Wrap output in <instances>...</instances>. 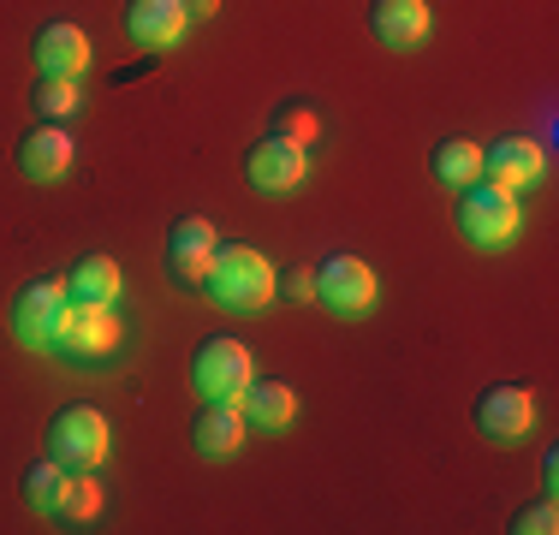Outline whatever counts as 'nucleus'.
<instances>
[{
	"label": "nucleus",
	"mask_w": 559,
	"mask_h": 535,
	"mask_svg": "<svg viewBox=\"0 0 559 535\" xmlns=\"http://www.w3.org/2000/svg\"><path fill=\"white\" fill-rule=\"evenodd\" d=\"M203 292L221 304V310L250 316V310H262V304H274L280 274L257 245H221L215 262H209V274H203Z\"/></svg>",
	"instance_id": "f257e3e1"
},
{
	"label": "nucleus",
	"mask_w": 559,
	"mask_h": 535,
	"mask_svg": "<svg viewBox=\"0 0 559 535\" xmlns=\"http://www.w3.org/2000/svg\"><path fill=\"white\" fill-rule=\"evenodd\" d=\"M459 233L464 245L476 250H506L518 233H524V203H518V191H500V185L476 179L459 191Z\"/></svg>",
	"instance_id": "f03ea898"
},
{
	"label": "nucleus",
	"mask_w": 559,
	"mask_h": 535,
	"mask_svg": "<svg viewBox=\"0 0 559 535\" xmlns=\"http://www.w3.org/2000/svg\"><path fill=\"white\" fill-rule=\"evenodd\" d=\"M119 345H126V321H119L114 304H66L55 357H66V364H108Z\"/></svg>",
	"instance_id": "7ed1b4c3"
},
{
	"label": "nucleus",
	"mask_w": 559,
	"mask_h": 535,
	"mask_svg": "<svg viewBox=\"0 0 559 535\" xmlns=\"http://www.w3.org/2000/svg\"><path fill=\"white\" fill-rule=\"evenodd\" d=\"M114 447V428L96 405H66L55 423H48V452L66 464V471H102Z\"/></svg>",
	"instance_id": "20e7f679"
},
{
	"label": "nucleus",
	"mask_w": 559,
	"mask_h": 535,
	"mask_svg": "<svg viewBox=\"0 0 559 535\" xmlns=\"http://www.w3.org/2000/svg\"><path fill=\"white\" fill-rule=\"evenodd\" d=\"M66 280H31V286L12 298V340L24 345V352H55V333L66 321Z\"/></svg>",
	"instance_id": "39448f33"
},
{
	"label": "nucleus",
	"mask_w": 559,
	"mask_h": 535,
	"mask_svg": "<svg viewBox=\"0 0 559 535\" xmlns=\"http://www.w3.org/2000/svg\"><path fill=\"white\" fill-rule=\"evenodd\" d=\"M257 381V357H250L245 340H203L191 357V387L203 399H238L245 387Z\"/></svg>",
	"instance_id": "423d86ee"
},
{
	"label": "nucleus",
	"mask_w": 559,
	"mask_h": 535,
	"mask_svg": "<svg viewBox=\"0 0 559 535\" xmlns=\"http://www.w3.org/2000/svg\"><path fill=\"white\" fill-rule=\"evenodd\" d=\"M245 179H250V191H262V197H292L310 179V150H298V143H286L280 131H269L262 143H250Z\"/></svg>",
	"instance_id": "0eeeda50"
},
{
	"label": "nucleus",
	"mask_w": 559,
	"mask_h": 535,
	"mask_svg": "<svg viewBox=\"0 0 559 535\" xmlns=\"http://www.w3.org/2000/svg\"><path fill=\"white\" fill-rule=\"evenodd\" d=\"M215 250H221L215 221H209V214H179V221L167 226V274H173V286H185V292L203 286Z\"/></svg>",
	"instance_id": "6e6552de"
},
{
	"label": "nucleus",
	"mask_w": 559,
	"mask_h": 535,
	"mask_svg": "<svg viewBox=\"0 0 559 535\" xmlns=\"http://www.w3.org/2000/svg\"><path fill=\"white\" fill-rule=\"evenodd\" d=\"M381 298V280L364 257H328L316 268V304H328L334 316H364Z\"/></svg>",
	"instance_id": "1a4fd4ad"
},
{
	"label": "nucleus",
	"mask_w": 559,
	"mask_h": 535,
	"mask_svg": "<svg viewBox=\"0 0 559 535\" xmlns=\"http://www.w3.org/2000/svg\"><path fill=\"white\" fill-rule=\"evenodd\" d=\"M476 428H483V440H495V447L524 440L530 428H536V399H530V387L495 381L483 399H476Z\"/></svg>",
	"instance_id": "9d476101"
},
{
	"label": "nucleus",
	"mask_w": 559,
	"mask_h": 535,
	"mask_svg": "<svg viewBox=\"0 0 559 535\" xmlns=\"http://www.w3.org/2000/svg\"><path fill=\"white\" fill-rule=\"evenodd\" d=\"M542 173H548V150L536 138H495L483 150V179L500 191H530Z\"/></svg>",
	"instance_id": "9b49d317"
},
{
	"label": "nucleus",
	"mask_w": 559,
	"mask_h": 535,
	"mask_svg": "<svg viewBox=\"0 0 559 535\" xmlns=\"http://www.w3.org/2000/svg\"><path fill=\"white\" fill-rule=\"evenodd\" d=\"M369 31L381 36V48L411 54L435 36V12L429 0H369Z\"/></svg>",
	"instance_id": "f8f14e48"
},
{
	"label": "nucleus",
	"mask_w": 559,
	"mask_h": 535,
	"mask_svg": "<svg viewBox=\"0 0 559 535\" xmlns=\"http://www.w3.org/2000/svg\"><path fill=\"white\" fill-rule=\"evenodd\" d=\"M19 173L31 185H55L72 173V131L60 126V119H43L36 131H24L19 143Z\"/></svg>",
	"instance_id": "ddd939ff"
},
{
	"label": "nucleus",
	"mask_w": 559,
	"mask_h": 535,
	"mask_svg": "<svg viewBox=\"0 0 559 535\" xmlns=\"http://www.w3.org/2000/svg\"><path fill=\"white\" fill-rule=\"evenodd\" d=\"M185 31H191V19H185V0H131V7H126V36H131L138 48H150V54L179 48Z\"/></svg>",
	"instance_id": "4468645a"
},
{
	"label": "nucleus",
	"mask_w": 559,
	"mask_h": 535,
	"mask_svg": "<svg viewBox=\"0 0 559 535\" xmlns=\"http://www.w3.org/2000/svg\"><path fill=\"white\" fill-rule=\"evenodd\" d=\"M250 423L245 411H238V399H209V411L191 423V447L203 452V459H233L238 447H245Z\"/></svg>",
	"instance_id": "2eb2a0df"
},
{
	"label": "nucleus",
	"mask_w": 559,
	"mask_h": 535,
	"mask_svg": "<svg viewBox=\"0 0 559 535\" xmlns=\"http://www.w3.org/2000/svg\"><path fill=\"white\" fill-rule=\"evenodd\" d=\"M31 48H36V66H43L48 78H84V66H90V36L66 19L43 24Z\"/></svg>",
	"instance_id": "dca6fc26"
},
{
	"label": "nucleus",
	"mask_w": 559,
	"mask_h": 535,
	"mask_svg": "<svg viewBox=\"0 0 559 535\" xmlns=\"http://www.w3.org/2000/svg\"><path fill=\"white\" fill-rule=\"evenodd\" d=\"M238 411H245V423L257 428V435H286V428L298 423V393H292L286 381H250L245 393H238Z\"/></svg>",
	"instance_id": "f3484780"
},
{
	"label": "nucleus",
	"mask_w": 559,
	"mask_h": 535,
	"mask_svg": "<svg viewBox=\"0 0 559 535\" xmlns=\"http://www.w3.org/2000/svg\"><path fill=\"white\" fill-rule=\"evenodd\" d=\"M119 286H126V274H119L114 257H78L72 274H66V298L72 304H119Z\"/></svg>",
	"instance_id": "a211bd4d"
},
{
	"label": "nucleus",
	"mask_w": 559,
	"mask_h": 535,
	"mask_svg": "<svg viewBox=\"0 0 559 535\" xmlns=\"http://www.w3.org/2000/svg\"><path fill=\"white\" fill-rule=\"evenodd\" d=\"M429 173L447 185V191H464V185L483 179V143L476 138H441L429 155Z\"/></svg>",
	"instance_id": "6ab92c4d"
},
{
	"label": "nucleus",
	"mask_w": 559,
	"mask_h": 535,
	"mask_svg": "<svg viewBox=\"0 0 559 535\" xmlns=\"http://www.w3.org/2000/svg\"><path fill=\"white\" fill-rule=\"evenodd\" d=\"M55 524L66 530H84V524H96L102 518V482L96 471H66V488H60V500H55Z\"/></svg>",
	"instance_id": "aec40b11"
},
{
	"label": "nucleus",
	"mask_w": 559,
	"mask_h": 535,
	"mask_svg": "<svg viewBox=\"0 0 559 535\" xmlns=\"http://www.w3.org/2000/svg\"><path fill=\"white\" fill-rule=\"evenodd\" d=\"M60 488H66V464L55 459V452H48L43 464H31V471H24V506H31L36 518H48V512H55Z\"/></svg>",
	"instance_id": "412c9836"
},
{
	"label": "nucleus",
	"mask_w": 559,
	"mask_h": 535,
	"mask_svg": "<svg viewBox=\"0 0 559 535\" xmlns=\"http://www.w3.org/2000/svg\"><path fill=\"white\" fill-rule=\"evenodd\" d=\"M31 107L43 119H72L78 107H84V90H78V78H36V90H31Z\"/></svg>",
	"instance_id": "4be33fe9"
},
{
	"label": "nucleus",
	"mask_w": 559,
	"mask_h": 535,
	"mask_svg": "<svg viewBox=\"0 0 559 535\" xmlns=\"http://www.w3.org/2000/svg\"><path fill=\"white\" fill-rule=\"evenodd\" d=\"M274 131H280L286 143H298V150H310L316 131H322V119H316L310 107H280V114H274Z\"/></svg>",
	"instance_id": "5701e85b"
},
{
	"label": "nucleus",
	"mask_w": 559,
	"mask_h": 535,
	"mask_svg": "<svg viewBox=\"0 0 559 535\" xmlns=\"http://www.w3.org/2000/svg\"><path fill=\"white\" fill-rule=\"evenodd\" d=\"M559 530V512H554V500H542V506H524V512L512 518V535H554Z\"/></svg>",
	"instance_id": "b1692460"
},
{
	"label": "nucleus",
	"mask_w": 559,
	"mask_h": 535,
	"mask_svg": "<svg viewBox=\"0 0 559 535\" xmlns=\"http://www.w3.org/2000/svg\"><path fill=\"white\" fill-rule=\"evenodd\" d=\"M280 292H286L292 304H316V268H292L286 286H280Z\"/></svg>",
	"instance_id": "393cba45"
},
{
	"label": "nucleus",
	"mask_w": 559,
	"mask_h": 535,
	"mask_svg": "<svg viewBox=\"0 0 559 535\" xmlns=\"http://www.w3.org/2000/svg\"><path fill=\"white\" fill-rule=\"evenodd\" d=\"M542 488H548V500H554V488H559V452L554 447L542 452Z\"/></svg>",
	"instance_id": "a878e982"
},
{
	"label": "nucleus",
	"mask_w": 559,
	"mask_h": 535,
	"mask_svg": "<svg viewBox=\"0 0 559 535\" xmlns=\"http://www.w3.org/2000/svg\"><path fill=\"white\" fill-rule=\"evenodd\" d=\"M221 0H185V19H215Z\"/></svg>",
	"instance_id": "bb28decb"
}]
</instances>
